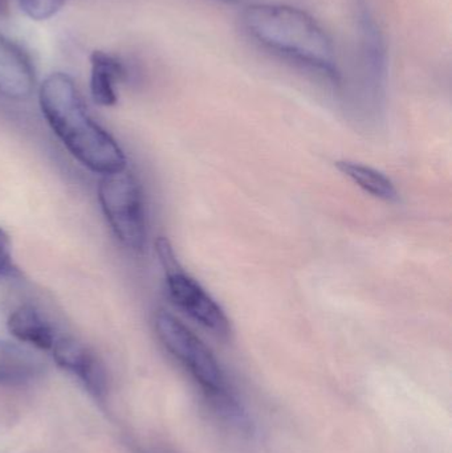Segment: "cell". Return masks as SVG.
I'll use <instances>...</instances> for the list:
<instances>
[{
    "label": "cell",
    "instance_id": "6da1fadb",
    "mask_svg": "<svg viewBox=\"0 0 452 453\" xmlns=\"http://www.w3.org/2000/svg\"><path fill=\"white\" fill-rule=\"evenodd\" d=\"M243 27L255 42L341 87V71L333 42L323 27L304 11L281 4L247 5Z\"/></svg>",
    "mask_w": 452,
    "mask_h": 453
},
{
    "label": "cell",
    "instance_id": "7a4b0ae2",
    "mask_svg": "<svg viewBox=\"0 0 452 453\" xmlns=\"http://www.w3.org/2000/svg\"><path fill=\"white\" fill-rule=\"evenodd\" d=\"M40 108L69 153L90 172L106 175L126 169V158L113 137L88 113L68 74H50L40 88Z\"/></svg>",
    "mask_w": 452,
    "mask_h": 453
},
{
    "label": "cell",
    "instance_id": "3957f363",
    "mask_svg": "<svg viewBox=\"0 0 452 453\" xmlns=\"http://www.w3.org/2000/svg\"><path fill=\"white\" fill-rule=\"evenodd\" d=\"M154 327L164 348L193 378L218 418L247 435L254 433L246 407L209 346L169 311L156 314Z\"/></svg>",
    "mask_w": 452,
    "mask_h": 453
},
{
    "label": "cell",
    "instance_id": "277c9868",
    "mask_svg": "<svg viewBox=\"0 0 452 453\" xmlns=\"http://www.w3.org/2000/svg\"><path fill=\"white\" fill-rule=\"evenodd\" d=\"M98 202L106 222L122 245L141 252L148 240L145 202L137 178L127 169L103 175Z\"/></svg>",
    "mask_w": 452,
    "mask_h": 453
},
{
    "label": "cell",
    "instance_id": "5b68a950",
    "mask_svg": "<svg viewBox=\"0 0 452 453\" xmlns=\"http://www.w3.org/2000/svg\"><path fill=\"white\" fill-rule=\"evenodd\" d=\"M157 250L166 269L167 292L172 303L215 334L222 337L230 334V319L225 311L195 279L180 268L170 242L159 237Z\"/></svg>",
    "mask_w": 452,
    "mask_h": 453
},
{
    "label": "cell",
    "instance_id": "8992f818",
    "mask_svg": "<svg viewBox=\"0 0 452 453\" xmlns=\"http://www.w3.org/2000/svg\"><path fill=\"white\" fill-rule=\"evenodd\" d=\"M50 351L56 364L77 378L93 398L105 399L109 390L108 372L92 349L76 338L57 337Z\"/></svg>",
    "mask_w": 452,
    "mask_h": 453
},
{
    "label": "cell",
    "instance_id": "52a82bcc",
    "mask_svg": "<svg viewBox=\"0 0 452 453\" xmlns=\"http://www.w3.org/2000/svg\"><path fill=\"white\" fill-rule=\"evenodd\" d=\"M36 85L34 64L12 40L0 34V96L23 101L31 97Z\"/></svg>",
    "mask_w": 452,
    "mask_h": 453
},
{
    "label": "cell",
    "instance_id": "ba28073f",
    "mask_svg": "<svg viewBox=\"0 0 452 453\" xmlns=\"http://www.w3.org/2000/svg\"><path fill=\"white\" fill-rule=\"evenodd\" d=\"M45 367L42 359L18 343L0 340V388H18L34 382Z\"/></svg>",
    "mask_w": 452,
    "mask_h": 453
},
{
    "label": "cell",
    "instance_id": "9c48e42d",
    "mask_svg": "<svg viewBox=\"0 0 452 453\" xmlns=\"http://www.w3.org/2000/svg\"><path fill=\"white\" fill-rule=\"evenodd\" d=\"M8 332L20 342L28 343L40 350H50L56 341L52 325L31 305L16 308L8 317Z\"/></svg>",
    "mask_w": 452,
    "mask_h": 453
},
{
    "label": "cell",
    "instance_id": "30bf717a",
    "mask_svg": "<svg viewBox=\"0 0 452 453\" xmlns=\"http://www.w3.org/2000/svg\"><path fill=\"white\" fill-rule=\"evenodd\" d=\"M90 93L93 100L101 106H113L117 103L116 85L124 79L126 71L121 61L103 50L90 56Z\"/></svg>",
    "mask_w": 452,
    "mask_h": 453
},
{
    "label": "cell",
    "instance_id": "8fae6325",
    "mask_svg": "<svg viewBox=\"0 0 452 453\" xmlns=\"http://www.w3.org/2000/svg\"><path fill=\"white\" fill-rule=\"evenodd\" d=\"M336 166L345 177L352 180L358 188H363L366 193L372 194L376 198L384 199V201H397L398 191L395 183L382 173L365 166V165L350 161L336 162Z\"/></svg>",
    "mask_w": 452,
    "mask_h": 453
},
{
    "label": "cell",
    "instance_id": "7c38bea8",
    "mask_svg": "<svg viewBox=\"0 0 452 453\" xmlns=\"http://www.w3.org/2000/svg\"><path fill=\"white\" fill-rule=\"evenodd\" d=\"M24 12L34 20H47L58 12L66 0H19Z\"/></svg>",
    "mask_w": 452,
    "mask_h": 453
},
{
    "label": "cell",
    "instance_id": "4fadbf2b",
    "mask_svg": "<svg viewBox=\"0 0 452 453\" xmlns=\"http://www.w3.org/2000/svg\"><path fill=\"white\" fill-rule=\"evenodd\" d=\"M20 276V271L13 261L10 234L0 228V279H16Z\"/></svg>",
    "mask_w": 452,
    "mask_h": 453
},
{
    "label": "cell",
    "instance_id": "5bb4252c",
    "mask_svg": "<svg viewBox=\"0 0 452 453\" xmlns=\"http://www.w3.org/2000/svg\"><path fill=\"white\" fill-rule=\"evenodd\" d=\"M10 11V0H0V16L7 15Z\"/></svg>",
    "mask_w": 452,
    "mask_h": 453
},
{
    "label": "cell",
    "instance_id": "9a60e30c",
    "mask_svg": "<svg viewBox=\"0 0 452 453\" xmlns=\"http://www.w3.org/2000/svg\"><path fill=\"white\" fill-rule=\"evenodd\" d=\"M219 2L227 3V4H247L249 5L251 0H219Z\"/></svg>",
    "mask_w": 452,
    "mask_h": 453
}]
</instances>
